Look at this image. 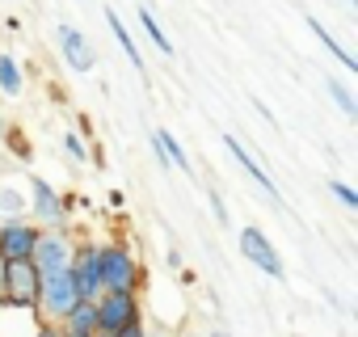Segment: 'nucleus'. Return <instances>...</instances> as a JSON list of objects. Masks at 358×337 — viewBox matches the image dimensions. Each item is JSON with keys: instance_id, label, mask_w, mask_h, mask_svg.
<instances>
[{"instance_id": "nucleus-21", "label": "nucleus", "mask_w": 358, "mask_h": 337, "mask_svg": "<svg viewBox=\"0 0 358 337\" xmlns=\"http://www.w3.org/2000/svg\"><path fill=\"white\" fill-rule=\"evenodd\" d=\"M64 148H68L72 160H89V148L80 143V135H64Z\"/></svg>"}, {"instance_id": "nucleus-3", "label": "nucleus", "mask_w": 358, "mask_h": 337, "mask_svg": "<svg viewBox=\"0 0 358 337\" xmlns=\"http://www.w3.org/2000/svg\"><path fill=\"white\" fill-rule=\"evenodd\" d=\"M97 270H101V291H135L143 278L122 245H97Z\"/></svg>"}, {"instance_id": "nucleus-11", "label": "nucleus", "mask_w": 358, "mask_h": 337, "mask_svg": "<svg viewBox=\"0 0 358 337\" xmlns=\"http://www.w3.org/2000/svg\"><path fill=\"white\" fill-rule=\"evenodd\" d=\"M224 143H228V152H232V156L241 160V168H245V173H249V178H253V182H257V186H262V190H266V194L274 199V203H278V186L270 182V173L262 168V160H253V156L245 152V143H241L236 135H224Z\"/></svg>"}, {"instance_id": "nucleus-2", "label": "nucleus", "mask_w": 358, "mask_h": 337, "mask_svg": "<svg viewBox=\"0 0 358 337\" xmlns=\"http://www.w3.org/2000/svg\"><path fill=\"white\" fill-rule=\"evenodd\" d=\"M0 299L9 308H38V270L30 257L5 261V278H0Z\"/></svg>"}, {"instance_id": "nucleus-22", "label": "nucleus", "mask_w": 358, "mask_h": 337, "mask_svg": "<svg viewBox=\"0 0 358 337\" xmlns=\"http://www.w3.org/2000/svg\"><path fill=\"white\" fill-rule=\"evenodd\" d=\"M114 337H148V333H143V324H139V320H131V324H122Z\"/></svg>"}, {"instance_id": "nucleus-17", "label": "nucleus", "mask_w": 358, "mask_h": 337, "mask_svg": "<svg viewBox=\"0 0 358 337\" xmlns=\"http://www.w3.org/2000/svg\"><path fill=\"white\" fill-rule=\"evenodd\" d=\"M156 139H160V148H164V156H169V164L173 168H186V173H190V156L182 152V143H177L169 131H156Z\"/></svg>"}, {"instance_id": "nucleus-25", "label": "nucleus", "mask_w": 358, "mask_h": 337, "mask_svg": "<svg viewBox=\"0 0 358 337\" xmlns=\"http://www.w3.org/2000/svg\"><path fill=\"white\" fill-rule=\"evenodd\" d=\"M0 278H5V261H0Z\"/></svg>"}, {"instance_id": "nucleus-24", "label": "nucleus", "mask_w": 358, "mask_h": 337, "mask_svg": "<svg viewBox=\"0 0 358 337\" xmlns=\"http://www.w3.org/2000/svg\"><path fill=\"white\" fill-rule=\"evenodd\" d=\"M38 337H64V329L51 324V320H43V324H38Z\"/></svg>"}, {"instance_id": "nucleus-8", "label": "nucleus", "mask_w": 358, "mask_h": 337, "mask_svg": "<svg viewBox=\"0 0 358 337\" xmlns=\"http://www.w3.org/2000/svg\"><path fill=\"white\" fill-rule=\"evenodd\" d=\"M34 241H38V228H34V224H26V220H5V224H0V261L30 257V253H34Z\"/></svg>"}, {"instance_id": "nucleus-4", "label": "nucleus", "mask_w": 358, "mask_h": 337, "mask_svg": "<svg viewBox=\"0 0 358 337\" xmlns=\"http://www.w3.org/2000/svg\"><path fill=\"white\" fill-rule=\"evenodd\" d=\"M68 274H72V287H76V299L93 303L101 295V270H97V245H76L72 249V261H68Z\"/></svg>"}, {"instance_id": "nucleus-9", "label": "nucleus", "mask_w": 358, "mask_h": 337, "mask_svg": "<svg viewBox=\"0 0 358 337\" xmlns=\"http://www.w3.org/2000/svg\"><path fill=\"white\" fill-rule=\"evenodd\" d=\"M55 43H59V51H64V59H68L72 72H93L97 55H93L89 38H85L76 26H55Z\"/></svg>"}, {"instance_id": "nucleus-16", "label": "nucleus", "mask_w": 358, "mask_h": 337, "mask_svg": "<svg viewBox=\"0 0 358 337\" xmlns=\"http://www.w3.org/2000/svg\"><path fill=\"white\" fill-rule=\"evenodd\" d=\"M139 22H143V30H148V38H152V47H156L160 55H173V43H169V34L160 30V22H156V13H152V9H139Z\"/></svg>"}, {"instance_id": "nucleus-23", "label": "nucleus", "mask_w": 358, "mask_h": 337, "mask_svg": "<svg viewBox=\"0 0 358 337\" xmlns=\"http://www.w3.org/2000/svg\"><path fill=\"white\" fill-rule=\"evenodd\" d=\"M211 207H215V220H220V224H228V207H224V199H220V194H211Z\"/></svg>"}, {"instance_id": "nucleus-13", "label": "nucleus", "mask_w": 358, "mask_h": 337, "mask_svg": "<svg viewBox=\"0 0 358 337\" xmlns=\"http://www.w3.org/2000/svg\"><path fill=\"white\" fill-rule=\"evenodd\" d=\"M106 26H110V34L118 38V47L127 51V59H131V68H139V72H143V55H139V47H135V38H131V30L122 26V17H118L114 9H106Z\"/></svg>"}, {"instance_id": "nucleus-18", "label": "nucleus", "mask_w": 358, "mask_h": 337, "mask_svg": "<svg viewBox=\"0 0 358 337\" xmlns=\"http://www.w3.org/2000/svg\"><path fill=\"white\" fill-rule=\"evenodd\" d=\"M324 89L333 93V101L341 106V114H345V118H358V106H354V93H350V89H345V85H341L337 76H329V80H324Z\"/></svg>"}, {"instance_id": "nucleus-27", "label": "nucleus", "mask_w": 358, "mask_h": 337, "mask_svg": "<svg viewBox=\"0 0 358 337\" xmlns=\"http://www.w3.org/2000/svg\"><path fill=\"white\" fill-rule=\"evenodd\" d=\"M156 337H160V333H156Z\"/></svg>"}, {"instance_id": "nucleus-20", "label": "nucleus", "mask_w": 358, "mask_h": 337, "mask_svg": "<svg viewBox=\"0 0 358 337\" xmlns=\"http://www.w3.org/2000/svg\"><path fill=\"white\" fill-rule=\"evenodd\" d=\"M329 190L341 199V207H350V211L358 207V190H354V186H345V182H329Z\"/></svg>"}, {"instance_id": "nucleus-19", "label": "nucleus", "mask_w": 358, "mask_h": 337, "mask_svg": "<svg viewBox=\"0 0 358 337\" xmlns=\"http://www.w3.org/2000/svg\"><path fill=\"white\" fill-rule=\"evenodd\" d=\"M0 215L9 220H26V199L17 190H0Z\"/></svg>"}, {"instance_id": "nucleus-10", "label": "nucleus", "mask_w": 358, "mask_h": 337, "mask_svg": "<svg viewBox=\"0 0 358 337\" xmlns=\"http://www.w3.org/2000/svg\"><path fill=\"white\" fill-rule=\"evenodd\" d=\"M30 194H34V215H38L43 224H64V215H68V203L55 194V186H51V182H43V178H30Z\"/></svg>"}, {"instance_id": "nucleus-12", "label": "nucleus", "mask_w": 358, "mask_h": 337, "mask_svg": "<svg viewBox=\"0 0 358 337\" xmlns=\"http://www.w3.org/2000/svg\"><path fill=\"white\" fill-rule=\"evenodd\" d=\"M59 329H68V333H93V329H97V303L76 299V303H72V312L59 320Z\"/></svg>"}, {"instance_id": "nucleus-14", "label": "nucleus", "mask_w": 358, "mask_h": 337, "mask_svg": "<svg viewBox=\"0 0 358 337\" xmlns=\"http://www.w3.org/2000/svg\"><path fill=\"white\" fill-rule=\"evenodd\" d=\"M308 30L316 34V43H320V47H324L329 55H337V59H341V68L358 72V59H354V55H350V51H345V47H341V43H337V38H333L329 30H324V26H320V17H308Z\"/></svg>"}, {"instance_id": "nucleus-26", "label": "nucleus", "mask_w": 358, "mask_h": 337, "mask_svg": "<svg viewBox=\"0 0 358 337\" xmlns=\"http://www.w3.org/2000/svg\"><path fill=\"white\" fill-rule=\"evenodd\" d=\"M354 5H358V0H354Z\"/></svg>"}, {"instance_id": "nucleus-1", "label": "nucleus", "mask_w": 358, "mask_h": 337, "mask_svg": "<svg viewBox=\"0 0 358 337\" xmlns=\"http://www.w3.org/2000/svg\"><path fill=\"white\" fill-rule=\"evenodd\" d=\"M72 303H76V287H72V274H68V266L64 270H43L38 274V316L43 320H51V324H59L68 312H72Z\"/></svg>"}, {"instance_id": "nucleus-15", "label": "nucleus", "mask_w": 358, "mask_h": 337, "mask_svg": "<svg viewBox=\"0 0 358 337\" xmlns=\"http://www.w3.org/2000/svg\"><path fill=\"white\" fill-rule=\"evenodd\" d=\"M22 85H26V80H22L17 59H13V55H0V89H5L9 97H17V93H22Z\"/></svg>"}, {"instance_id": "nucleus-6", "label": "nucleus", "mask_w": 358, "mask_h": 337, "mask_svg": "<svg viewBox=\"0 0 358 337\" xmlns=\"http://www.w3.org/2000/svg\"><path fill=\"white\" fill-rule=\"evenodd\" d=\"M241 253H245V261H253V266H257L262 274H270V278H282V274H287L278 249L270 245V236H266L262 228H245V232H241Z\"/></svg>"}, {"instance_id": "nucleus-7", "label": "nucleus", "mask_w": 358, "mask_h": 337, "mask_svg": "<svg viewBox=\"0 0 358 337\" xmlns=\"http://www.w3.org/2000/svg\"><path fill=\"white\" fill-rule=\"evenodd\" d=\"M72 249H76L72 236H64V232H38L30 261H34L38 274H43V270H64V266L72 261Z\"/></svg>"}, {"instance_id": "nucleus-5", "label": "nucleus", "mask_w": 358, "mask_h": 337, "mask_svg": "<svg viewBox=\"0 0 358 337\" xmlns=\"http://www.w3.org/2000/svg\"><path fill=\"white\" fill-rule=\"evenodd\" d=\"M97 329H122V324H131V320H139V299H135V291H101L97 299Z\"/></svg>"}]
</instances>
